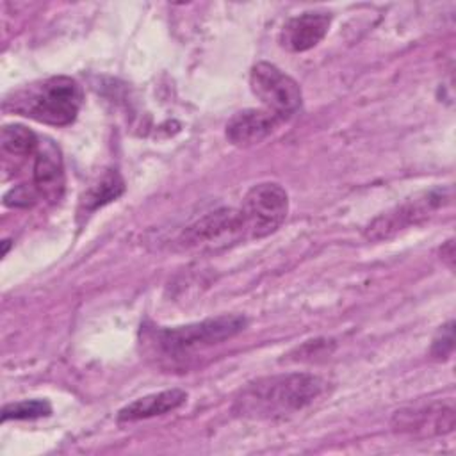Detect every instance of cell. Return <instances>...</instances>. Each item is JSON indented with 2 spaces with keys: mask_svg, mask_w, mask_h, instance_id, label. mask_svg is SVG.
<instances>
[{
  "mask_svg": "<svg viewBox=\"0 0 456 456\" xmlns=\"http://www.w3.org/2000/svg\"><path fill=\"white\" fill-rule=\"evenodd\" d=\"M326 383L308 372H287L258 378L240 388L233 401V413L246 419L278 420L310 406Z\"/></svg>",
  "mask_w": 456,
  "mask_h": 456,
  "instance_id": "cell-1",
  "label": "cell"
},
{
  "mask_svg": "<svg viewBox=\"0 0 456 456\" xmlns=\"http://www.w3.org/2000/svg\"><path fill=\"white\" fill-rule=\"evenodd\" d=\"M82 89L71 77H50L27 84L5 98L4 107L45 125L66 126L75 121L82 105Z\"/></svg>",
  "mask_w": 456,
  "mask_h": 456,
  "instance_id": "cell-2",
  "label": "cell"
},
{
  "mask_svg": "<svg viewBox=\"0 0 456 456\" xmlns=\"http://www.w3.org/2000/svg\"><path fill=\"white\" fill-rule=\"evenodd\" d=\"M248 326V319L239 314H224L200 322L160 328L153 331V347L167 362H183L196 353L210 349L224 340L233 338Z\"/></svg>",
  "mask_w": 456,
  "mask_h": 456,
  "instance_id": "cell-3",
  "label": "cell"
},
{
  "mask_svg": "<svg viewBox=\"0 0 456 456\" xmlns=\"http://www.w3.org/2000/svg\"><path fill=\"white\" fill-rule=\"evenodd\" d=\"M248 239H262L274 233L287 219L289 194L276 182L253 185L240 205Z\"/></svg>",
  "mask_w": 456,
  "mask_h": 456,
  "instance_id": "cell-4",
  "label": "cell"
},
{
  "mask_svg": "<svg viewBox=\"0 0 456 456\" xmlns=\"http://www.w3.org/2000/svg\"><path fill=\"white\" fill-rule=\"evenodd\" d=\"M449 201H451L449 187H436V189L426 191L374 217L365 226L363 235L369 240H387L395 233L406 230L408 226L422 223Z\"/></svg>",
  "mask_w": 456,
  "mask_h": 456,
  "instance_id": "cell-5",
  "label": "cell"
},
{
  "mask_svg": "<svg viewBox=\"0 0 456 456\" xmlns=\"http://www.w3.org/2000/svg\"><path fill=\"white\" fill-rule=\"evenodd\" d=\"M248 239L240 208H217L189 224L178 242L183 249H221Z\"/></svg>",
  "mask_w": 456,
  "mask_h": 456,
  "instance_id": "cell-6",
  "label": "cell"
},
{
  "mask_svg": "<svg viewBox=\"0 0 456 456\" xmlns=\"http://www.w3.org/2000/svg\"><path fill=\"white\" fill-rule=\"evenodd\" d=\"M249 86L265 109L283 121L301 107L303 94L299 84L271 62L262 61L251 68Z\"/></svg>",
  "mask_w": 456,
  "mask_h": 456,
  "instance_id": "cell-7",
  "label": "cell"
},
{
  "mask_svg": "<svg viewBox=\"0 0 456 456\" xmlns=\"http://www.w3.org/2000/svg\"><path fill=\"white\" fill-rule=\"evenodd\" d=\"M454 424L456 410L452 399L404 406L395 410L392 417L394 431L417 438L452 433Z\"/></svg>",
  "mask_w": 456,
  "mask_h": 456,
  "instance_id": "cell-8",
  "label": "cell"
},
{
  "mask_svg": "<svg viewBox=\"0 0 456 456\" xmlns=\"http://www.w3.org/2000/svg\"><path fill=\"white\" fill-rule=\"evenodd\" d=\"M331 25L330 12L306 11L289 18L280 30V45L289 52H306L317 46Z\"/></svg>",
  "mask_w": 456,
  "mask_h": 456,
  "instance_id": "cell-9",
  "label": "cell"
},
{
  "mask_svg": "<svg viewBox=\"0 0 456 456\" xmlns=\"http://www.w3.org/2000/svg\"><path fill=\"white\" fill-rule=\"evenodd\" d=\"M283 119L267 109H244L228 119L224 135L235 146H251L271 135Z\"/></svg>",
  "mask_w": 456,
  "mask_h": 456,
  "instance_id": "cell-10",
  "label": "cell"
},
{
  "mask_svg": "<svg viewBox=\"0 0 456 456\" xmlns=\"http://www.w3.org/2000/svg\"><path fill=\"white\" fill-rule=\"evenodd\" d=\"M32 167V185L36 187L39 198L48 201H57L64 191V167L61 153L53 142H39L34 153Z\"/></svg>",
  "mask_w": 456,
  "mask_h": 456,
  "instance_id": "cell-11",
  "label": "cell"
},
{
  "mask_svg": "<svg viewBox=\"0 0 456 456\" xmlns=\"http://www.w3.org/2000/svg\"><path fill=\"white\" fill-rule=\"evenodd\" d=\"M187 394L180 388H171L157 394H150L139 397L118 411V422H137L159 415H166L169 411L178 410L185 404Z\"/></svg>",
  "mask_w": 456,
  "mask_h": 456,
  "instance_id": "cell-12",
  "label": "cell"
},
{
  "mask_svg": "<svg viewBox=\"0 0 456 456\" xmlns=\"http://www.w3.org/2000/svg\"><path fill=\"white\" fill-rule=\"evenodd\" d=\"M123 191H125V182L119 176V173L118 171H107L96 183H93L86 191L80 205H82L84 212H91V210H96L98 207L116 200V198H119L123 194Z\"/></svg>",
  "mask_w": 456,
  "mask_h": 456,
  "instance_id": "cell-13",
  "label": "cell"
},
{
  "mask_svg": "<svg viewBox=\"0 0 456 456\" xmlns=\"http://www.w3.org/2000/svg\"><path fill=\"white\" fill-rule=\"evenodd\" d=\"M37 135L23 125H5L2 128V148L16 157H27L37 151Z\"/></svg>",
  "mask_w": 456,
  "mask_h": 456,
  "instance_id": "cell-14",
  "label": "cell"
},
{
  "mask_svg": "<svg viewBox=\"0 0 456 456\" xmlns=\"http://www.w3.org/2000/svg\"><path fill=\"white\" fill-rule=\"evenodd\" d=\"M52 413V406L45 399H25L18 403H9L2 408V420H30L46 417Z\"/></svg>",
  "mask_w": 456,
  "mask_h": 456,
  "instance_id": "cell-15",
  "label": "cell"
},
{
  "mask_svg": "<svg viewBox=\"0 0 456 456\" xmlns=\"http://www.w3.org/2000/svg\"><path fill=\"white\" fill-rule=\"evenodd\" d=\"M454 322L449 321L447 324H444L436 337L433 338V344H431V356L436 358V360H445L449 358V354L452 353V347H454V330H452Z\"/></svg>",
  "mask_w": 456,
  "mask_h": 456,
  "instance_id": "cell-16",
  "label": "cell"
},
{
  "mask_svg": "<svg viewBox=\"0 0 456 456\" xmlns=\"http://www.w3.org/2000/svg\"><path fill=\"white\" fill-rule=\"evenodd\" d=\"M39 200V194L34 185H16L12 187L5 196H4V205L7 207H16V208H27L32 207Z\"/></svg>",
  "mask_w": 456,
  "mask_h": 456,
  "instance_id": "cell-17",
  "label": "cell"
}]
</instances>
